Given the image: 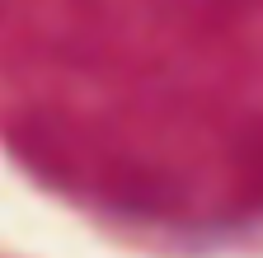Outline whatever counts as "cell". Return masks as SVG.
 Segmentation results:
<instances>
[{
    "label": "cell",
    "mask_w": 263,
    "mask_h": 258,
    "mask_svg": "<svg viewBox=\"0 0 263 258\" xmlns=\"http://www.w3.org/2000/svg\"><path fill=\"white\" fill-rule=\"evenodd\" d=\"M0 155L141 258H263V0H0Z\"/></svg>",
    "instance_id": "cell-1"
}]
</instances>
